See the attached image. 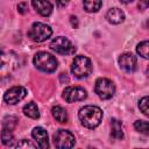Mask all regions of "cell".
<instances>
[{
    "mask_svg": "<svg viewBox=\"0 0 149 149\" xmlns=\"http://www.w3.org/2000/svg\"><path fill=\"white\" fill-rule=\"evenodd\" d=\"M122 3H129V2H132L133 0H120Z\"/></svg>",
    "mask_w": 149,
    "mask_h": 149,
    "instance_id": "83f0119b",
    "label": "cell"
},
{
    "mask_svg": "<svg viewBox=\"0 0 149 149\" xmlns=\"http://www.w3.org/2000/svg\"><path fill=\"white\" fill-rule=\"evenodd\" d=\"M147 71H148V74H149V66H148V70Z\"/></svg>",
    "mask_w": 149,
    "mask_h": 149,
    "instance_id": "f546056e",
    "label": "cell"
},
{
    "mask_svg": "<svg viewBox=\"0 0 149 149\" xmlns=\"http://www.w3.org/2000/svg\"><path fill=\"white\" fill-rule=\"evenodd\" d=\"M51 34L52 30L48 24H44L42 22H35L28 31V37L34 42H43L48 40Z\"/></svg>",
    "mask_w": 149,
    "mask_h": 149,
    "instance_id": "277c9868",
    "label": "cell"
},
{
    "mask_svg": "<svg viewBox=\"0 0 149 149\" xmlns=\"http://www.w3.org/2000/svg\"><path fill=\"white\" fill-rule=\"evenodd\" d=\"M139 108H140V111H141L144 115L149 116V95L143 97V98L140 100V102H139Z\"/></svg>",
    "mask_w": 149,
    "mask_h": 149,
    "instance_id": "7402d4cb",
    "label": "cell"
},
{
    "mask_svg": "<svg viewBox=\"0 0 149 149\" xmlns=\"http://www.w3.org/2000/svg\"><path fill=\"white\" fill-rule=\"evenodd\" d=\"M78 116L84 127L93 129L100 125L101 119H102V111L98 106L88 105V106H84L83 108H80Z\"/></svg>",
    "mask_w": 149,
    "mask_h": 149,
    "instance_id": "6da1fadb",
    "label": "cell"
},
{
    "mask_svg": "<svg viewBox=\"0 0 149 149\" xmlns=\"http://www.w3.org/2000/svg\"><path fill=\"white\" fill-rule=\"evenodd\" d=\"M50 48L51 50H54L59 55H72L76 51L74 45L66 37H63V36H58L54 38L50 43Z\"/></svg>",
    "mask_w": 149,
    "mask_h": 149,
    "instance_id": "8992f818",
    "label": "cell"
},
{
    "mask_svg": "<svg viewBox=\"0 0 149 149\" xmlns=\"http://www.w3.org/2000/svg\"><path fill=\"white\" fill-rule=\"evenodd\" d=\"M34 64L38 70L50 73L57 69L58 62L52 55L45 51H40L34 56Z\"/></svg>",
    "mask_w": 149,
    "mask_h": 149,
    "instance_id": "7a4b0ae2",
    "label": "cell"
},
{
    "mask_svg": "<svg viewBox=\"0 0 149 149\" xmlns=\"http://www.w3.org/2000/svg\"><path fill=\"white\" fill-rule=\"evenodd\" d=\"M1 140H2V143L7 147H13L14 146V136L12 134V130H8V129H2V133H1Z\"/></svg>",
    "mask_w": 149,
    "mask_h": 149,
    "instance_id": "d6986e66",
    "label": "cell"
},
{
    "mask_svg": "<svg viewBox=\"0 0 149 149\" xmlns=\"http://www.w3.org/2000/svg\"><path fill=\"white\" fill-rule=\"evenodd\" d=\"M33 7L42 16H49L52 12V5L48 0H31Z\"/></svg>",
    "mask_w": 149,
    "mask_h": 149,
    "instance_id": "7c38bea8",
    "label": "cell"
},
{
    "mask_svg": "<svg viewBox=\"0 0 149 149\" xmlns=\"http://www.w3.org/2000/svg\"><path fill=\"white\" fill-rule=\"evenodd\" d=\"M17 123V119L15 116H7L3 119L2 121V129H8V130H13L15 128Z\"/></svg>",
    "mask_w": 149,
    "mask_h": 149,
    "instance_id": "44dd1931",
    "label": "cell"
},
{
    "mask_svg": "<svg viewBox=\"0 0 149 149\" xmlns=\"http://www.w3.org/2000/svg\"><path fill=\"white\" fill-rule=\"evenodd\" d=\"M23 113H24V115H27L28 118H31V119H38L40 118V112H38L37 105L33 101L28 102L23 107Z\"/></svg>",
    "mask_w": 149,
    "mask_h": 149,
    "instance_id": "2e32d148",
    "label": "cell"
},
{
    "mask_svg": "<svg viewBox=\"0 0 149 149\" xmlns=\"http://www.w3.org/2000/svg\"><path fill=\"white\" fill-rule=\"evenodd\" d=\"M83 5H84V8L86 12L94 13L100 9L102 2H101V0H83Z\"/></svg>",
    "mask_w": 149,
    "mask_h": 149,
    "instance_id": "e0dca14e",
    "label": "cell"
},
{
    "mask_svg": "<svg viewBox=\"0 0 149 149\" xmlns=\"http://www.w3.org/2000/svg\"><path fill=\"white\" fill-rule=\"evenodd\" d=\"M119 64L120 68L122 70H125L126 72H134L136 70V65H137V59L133 54L126 52L122 54L119 58Z\"/></svg>",
    "mask_w": 149,
    "mask_h": 149,
    "instance_id": "30bf717a",
    "label": "cell"
},
{
    "mask_svg": "<svg viewBox=\"0 0 149 149\" xmlns=\"http://www.w3.org/2000/svg\"><path fill=\"white\" fill-rule=\"evenodd\" d=\"M147 26H148V28H149V21H148V22H147Z\"/></svg>",
    "mask_w": 149,
    "mask_h": 149,
    "instance_id": "f1b7e54d",
    "label": "cell"
},
{
    "mask_svg": "<svg viewBox=\"0 0 149 149\" xmlns=\"http://www.w3.org/2000/svg\"><path fill=\"white\" fill-rule=\"evenodd\" d=\"M134 128L144 135H149V122L148 121H143V120H137L134 122Z\"/></svg>",
    "mask_w": 149,
    "mask_h": 149,
    "instance_id": "ffe728a7",
    "label": "cell"
},
{
    "mask_svg": "<svg viewBox=\"0 0 149 149\" xmlns=\"http://www.w3.org/2000/svg\"><path fill=\"white\" fill-rule=\"evenodd\" d=\"M16 147L17 148H27V147H29V148H36V146L34 144V143H31L30 141H28V140H22L21 142H19L17 144H16Z\"/></svg>",
    "mask_w": 149,
    "mask_h": 149,
    "instance_id": "603a6c76",
    "label": "cell"
},
{
    "mask_svg": "<svg viewBox=\"0 0 149 149\" xmlns=\"http://www.w3.org/2000/svg\"><path fill=\"white\" fill-rule=\"evenodd\" d=\"M51 113L58 122H61V123H66L68 122V113L62 106H58V105L54 106L51 108Z\"/></svg>",
    "mask_w": 149,
    "mask_h": 149,
    "instance_id": "9a60e30c",
    "label": "cell"
},
{
    "mask_svg": "<svg viewBox=\"0 0 149 149\" xmlns=\"http://www.w3.org/2000/svg\"><path fill=\"white\" fill-rule=\"evenodd\" d=\"M27 95V90L22 86H14L3 94V100L9 105H15Z\"/></svg>",
    "mask_w": 149,
    "mask_h": 149,
    "instance_id": "9c48e42d",
    "label": "cell"
},
{
    "mask_svg": "<svg viewBox=\"0 0 149 149\" xmlns=\"http://www.w3.org/2000/svg\"><path fill=\"white\" fill-rule=\"evenodd\" d=\"M71 24H72V27H74V28L78 27V21H77V17H76V16H71Z\"/></svg>",
    "mask_w": 149,
    "mask_h": 149,
    "instance_id": "4316f807",
    "label": "cell"
},
{
    "mask_svg": "<svg viewBox=\"0 0 149 149\" xmlns=\"http://www.w3.org/2000/svg\"><path fill=\"white\" fill-rule=\"evenodd\" d=\"M136 52L143 58H149V41L140 42L136 47Z\"/></svg>",
    "mask_w": 149,
    "mask_h": 149,
    "instance_id": "ac0fdd59",
    "label": "cell"
},
{
    "mask_svg": "<svg viewBox=\"0 0 149 149\" xmlns=\"http://www.w3.org/2000/svg\"><path fill=\"white\" fill-rule=\"evenodd\" d=\"M106 19L109 23H113V24H119L121 22H123L125 20V13L118 8V7H114V8H111L107 14H106Z\"/></svg>",
    "mask_w": 149,
    "mask_h": 149,
    "instance_id": "4fadbf2b",
    "label": "cell"
},
{
    "mask_svg": "<svg viewBox=\"0 0 149 149\" xmlns=\"http://www.w3.org/2000/svg\"><path fill=\"white\" fill-rule=\"evenodd\" d=\"M27 9H28V5H27L26 2H21V3H19V6H17V10H19V13L24 14V13L27 12Z\"/></svg>",
    "mask_w": 149,
    "mask_h": 149,
    "instance_id": "d4e9b609",
    "label": "cell"
},
{
    "mask_svg": "<svg viewBox=\"0 0 149 149\" xmlns=\"http://www.w3.org/2000/svg\"><path fill=\"white\" fill-rule=\"evenodd\" d=\"M71 71L77 78H85L92 72V63L90 58L86 56H76L72 65H71Z\"/></svg>",
    "mask_w": 149,
    "mask_h": 149,
    "instance_id": "3957f363",
    "label": "cell"
},
{
    "mask_svg": "<svg viewBox=\"0 0 149 149\" xmlns=\"http://www.w3.org/2000/svg\"><path fill=\"white\" fill-rule=\"evenodd\" d=\"M111 136L114 140H122L123 139L122 123L118 119H112V121H111Z\"/></svg>",
    "mask_w": 149,
    "mask_h": 149,
    "instance_id": "5bb4252c",
    "label": "cell"
},
{
    "mask_svg": "<svg viewBox=\"0 0 149 149\" xmlns=\"http://www.w3.org/2000/svg\"><path fill=\"white\" fill-rule=\"evenodd\" d=\"M76 139L74 135L65 129H59L54 134V143L57 148L65 149V148H72L74 146Z\"/></svg>",
    "mask_w": 149,
    "mask_h": 149,
    "instance_id": "52a82bcc",
    "label": "cell"
},
{
    "mask_svg": "<svg viewBox=\"0 0 149 149\" xmlns=\"http://www.w3.org/2000/svg\"><path fill=\"white\" fill-rule=\"evenodd\" d=\"M137 6H139L140 10H144V9L149 8V0H140Z\"/></svg>",
    "mask_w": 149,
    "mask_h": 149,
    "instance_id": "cb8c5ba5",
    "label": "cell"
},
{
    "mask_svg": "<svg viewBox=\"0 0 149 149\" xmlns=\"http://www.w3.org/2000/svg\"><path fill=\"white\" fill-rule=\"evenodd\" d=\"M94 91L100 99L107 100L114 95L115 86H114L113 81L107 78H98L95 81V85H94Z\"/></svg>",
    "mask_w": 149,
    "mask_h": 149,
    "instance_id": "5b68a950",
    "label": "cell"
},
{
    "mask_svg": "<svg viewBox=\"0 0 149 149\" xmlns=\"http://www.w3.org/2000/svg\"><path fill=\"white\" fill-rule=\"evenodd\" d=\"M62 97L66 102H76L84 100L87 97V93L80 86H69L63 91Z\"/></svg>",
    "mask_w": 149,
    "mask_h": 149,
    "instance_id": "ba28073f",
    "label": "cell"
},
{
    "mask_svg": "<svg viewBox=\"0 0 149 149\" xmlns=\"http://www.w3.org/2000/svg\"><path fill=\"white\" fill-rule=\"evenodd\" d=\"M33 137L35 139V141L37 142V147L42 148V149H47L49 148V141H48V134L47 130L43 129L42 127H35L33 129L31 133Z\"/></svg>",
    "mask_w": 149,
    "mask_h": 149,
    "instance_id": "8fae6325",
    "label": "cell"
},
{
    "mask_svg": "<svg viewBox=\"0 0 149 149\" xmlns=\"http://www.w3.org/2000/svg\"><path fill=\"white\" fill-rule=\"evenodd\" d=\"M55 2L57 3V6L64 7V6H66V5L69 3V0H55Z\"/></svg>",
    "mask_w": 149,
    "mask_h": 149,
    "instance_id": "484cf974",
    "label": "cell"
}]
</instances>
